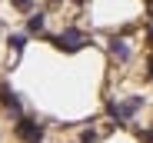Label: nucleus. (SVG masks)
I'll use <instances>...</instances> for the list:
<instances>
[{
  "mask_svg": "<svg viewBox=\"0 0 153 143\" xmlns=\"http://www.w3.org/2000/svg\"><path fill=\"white\" fill-rule=\"evenodd\" d=\"M87 43V33H80V30H63L57 40H53V47H57V50H67V53H76V50H80V47Z\"/></svg>",
  "mask_w": 153,
  "mask_h": 143,
  "instance_id": "f257e3e1",
  "label": "nucleus"
},
{
  "mask_svg": "<svg viewBox=\"0 0 153 143\" xmlns=\"http://www.w3.org/2000/svg\"><path fill=\"white\" fill-rule=\"evenodd\" d=\"M13 133H17V140H23V143H40V140H43V127L33 123V120H20V123L13 127Z\"/></svg>",
  "mask_w": 153,
  "mask_h": 143,
  "instance_id": "f03ea898",
  "label": "nucleus"
},
{
  "mask_svg": "<svg viewBox=\"0 0 153 143\" xmlns=\"http://www.w3.org/2000/svg\"><path fill=\"white\" fill-rule=\"evenodd\" d=\"M110 53H113L120 63H126V60H130V43H126L123 37H113V40H110Z\"/></svg>",
  "mask_w": 153,
  "mask_h": 143,
  "instance_id": "7ed1b4c3",
  "label": "nucleus"
},
{
  "mask_svg": "<svg viewBox=\"0 0 153 143\" xmlns=\"http://www.w3.org/2000/svg\"><path fill=\"white\" fill-rule=\"evenodd\" d=\"M43 27H47V17H43V13H30V20H27V33H43Z\"/></svg>",
  "mask_w": 153,
  "mask_h": 143,
  "instance_id": "20e7f679",
  "label": "nucleus"
},
{
  "mask_svg": "<svg viewBox=\"0 0 153 143\" xmlns=\"http://www.w3.org/2000/svg\"><path fill=\"white\" fill-rule=\"evenodd\" d=\"M10 4H13L20 13H30V10H33V0H10Z\"/></svg>",
  "mask_w": 153,
  "mask_h": 143,
  "instance_id": "39448f33",
  "label": "nucleus"
},
{
  "mask_svg": "<svg viewBox=\"0 0 153 143\" xmlns=\"http://www.w3.org/2000/svg\"><path fill=\"white\" fill-rule=\"evenodd\" d=\"M10 47H13V53H20V50H23V37L13 33V37H10Z\"/></svg>",
  "mask_w": 153,
  "mask_h": 143,
  "instance_id": "423d86ee",
  "label": "nucleus"
},
{
  "mask_svg": "<svg viewBox=\"0 0 153 143\" xmlns=\"http://www.w3.org/2000/svg\"><path fill=\"white\" fill-rule=\"evenodd\" d=\"M80 140H83V143H97V130H87V133H83Z\"/></svg>",
  "mask_w": 153,
  "mask_h": 143,
  "instance_id": "0eeeda50",
  "label": "nucleus"
}]
</instances>
